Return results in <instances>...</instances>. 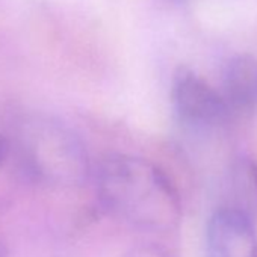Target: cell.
I'll use <instances>...</instances> for the list:
<instances>
[{
	"label": "cell",
	"mask_w": 257,
	"mask_h": 257,
	"mask_svg": "<svg viewBox=\"0 0 257 257\" xmlns=\"http://www.w3.org/2000/svg\"><path fill=\"white\" fill-rule=\"evenodd\" d=\"M97 191L110 215L144 231L174 230L182 216L173 182L143 158L107 156L98 168Z\"/></svg>",
	"instance_id": "cell-1"
},
{
	"label": "cell",
	"mask_w": 257,
	"mask_h": 257,
	"mask_svg": "<svg viewBox=\"0 0 257 257\" xmlns=\"http://www.w3.org/2000/svg\"><path fill=\"white\" fill-rule=\"evenodd\" d=\"M20 152L32 173L44 180L76 185L88 176V156L82 143L52 119L38 118L23 125Z\"/></svg>",
	"instance_id": "cell-2"
},
{
	"label": "cell",
	"mask_w": 257,
	"mask_h": 257,
	"mask_svg": "<svg viewBox=\"0 0 257 257\" xmlns=\"http://www.w3.org/2000/svg\"><path fill=\"white\" fill-rule=\"evenodd\" d=\"M173 103L179 118L198 128L222 122L230 112L221 92L186 68L179 70L174 76Z\"/></svg>",
	"instance_id": "cell-3"
},
{
	"label": "cell",
	"mask_w": 257,
	"mask_h": 257,
	"mask_svg": "<svg viewBox=\"0 0 257 257\" xmlns=\"http://www.w3.org/2000/svg\"><path fill=\"white\" fill-rule=\"evenodd\" d=\"M206 257H257V233L245 210L222 207L210 216Z\"/></svg>",
	"instance_id": "cell-4"
},
{
	"label": "cell",
	"mask_w": 257,
	"mask_h": 257,
	"mask_svg": "<svg viewBox=\"0 0 257 257\" xmlns=\"http://www.w3.org/2000/svg\"><path fill=\"white\" fill-rule=\"evenodd\" d=\"M221 95L228 110L251 112L257 109V58L234 55L222 74Z\"/></svg>",
	"instance_id": "cell-5"
},
{
	"label": "cell",
	"mask_w": 257,
	"mask_h": 257,
	"mask_svg": "<svg viewBox=\"0 0 257 257\" xmlns=\"http://www.w3.org/2000/svg\"><path fill=\"white\" fill-rule=\"evenodd\" d=\"M132 257H165V254H162L159 249H153V248H146V249H140L135 252V255Z\"/></svg>",
	"instance_id": "cell-6"
},
{
	"label": "cell",
	"mask_w": 257,
	"mask_h": 257,
	"mask_svg": "<svg viewBox=\"0 0 257 257\" xmlns=\"http://www.w3.org/2000/svg\"><path fill=\"white\" fill-rule=\"evenodd\" d=\"M8 153H10V143L2 134H0V164L7 159Z\"/></svg>",
	"instance_id": "cell-7"
}]
</instances>
